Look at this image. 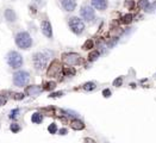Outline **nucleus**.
Wrapping results in <instances>:
<instances>
[{"label":"nucleus","mask_w":156,"mask_h":143,"mask_svg":"<svg viewBox=\"0 0 156 143\" xmlns=\"http://www.w3.org/2000/svg\"><path fill=\"white\" fill-rule=\"evenodd\" d=\"M55 88H56V82H54V81L47 82V84L44 85V90H47V91H53V90H55Z\"/></svg>","instance_id":"nucleus-21"},{"label":"nucleus","mask_w":156,"mask_h":143,"mask_svg":"<svg viewBox=\"0 0 156 143\" xmlns=\"http://www.w3.org/2000/svg\"><path fill=\"white\" fill-rule=\"evenodd\" d=\"M48 131H49L50 134H53V135L56 134V132H57V125H56L55 123H51V124L48 126Z\"/></svg>","instance_id":"nucleus-24"},{"label":"nucleus","mask_w":156,"mask_h":143,"mask_svg":"<svg viewBox=\"0 0 156 143\" xmlns=\"http://www.w3.org/2000/svg\"><path fill=\"white\" fill-rule=\"evenodd\" d=\"M63 61L67 66H78L81 63V56L76 53H67L63 54Z\"/></svg>","instance_id":"nucleus-6"},{"label":"nucleus","mask_w":156,"mask_h":143,"mask_svg":"<svg viewBox=\"0 0 156 143\" xmlns=\"http://www.w3.org/2000/svg\"><path fill=\"white\" fill-rule=\"evenodd\" d=\"M6 61H7L8 66H10L11 68H13V69L20 68V67L23 66V62H24V61H23V56H22L18 51H14V50H12V51H10V53L7 54Z\"/></svg>","instance_id":"nucleus-2"},{"label":"nucleus","mask_w":156,"mask_h":143,"mask_svg":"<svg viewBox=\"0 0 156 143\" xmlns=\"http://www.w3.org/2000/svg\"><path fill=\"white\" fill-rule=\"evenodd\" d=\"M18 113H19V110H18V108H14V110H12V111L10 112V116H8V117H10L11 119H14V118L18 117Z\"/></svg>","instance_id":"nucleus-27"},{"label":"nucleus","mask_w":156,"mask_h":143,"mask_svg":"<svg viewBox=\"0 0 156 143\" xmlns=\"http://www.w3.org/2000/svg\"><path fill=\"white\" fill-rule=\"evenodd\" d=\"M80 14H81V17H82L86 22H93L94 18H95L94 8L92 6H88V5H84V6L81 7Z\"/></svg>","instance_id":"nucleus-7"},{"label":"nucleus","mask_w":156,"mask_h":143,"mask_svg":"<svg viewBox=\"0 0 156 143\" xmlns=\"http://www.w3.org/2000/svg\"><path fill=\"white\" fill-rule=\"evenodd\" d=\"M61 72V63L55 60L51 62V65L49 66V69H48V76H56L59 75V73Z\"/></svg>","instance_id":"nucleus-9"},{"label":"nucleus","mask_w":156,"mask_h":143,"mask_svg":"<svg viewBox=\"0 0 156 143\" xmlns=\"http://www.w3.org/2000/svg\"><path fill=\"white\" fill-rule=\"evenodd\" d=\"M138 7L144 10V11H148V8L150 7V4H149L148 0H139L138 1Z\"/></svg>","instance_id":"nucleus-17"},{"label":"nucleus","mask_w":156,"mask_h":143,"mask_svg":"<svg viewBox=\"0 0 156 143\" xmlns=\"http://www.w3.org/2000/svg\"><path fill=\"white\" fill-rule=\"evenodd\" d=\"M125 5H127L130 8H132V7H133V0H126V1H125Z\"/></svg>","instance_id":"nucleus-31"},{"label":"nucleus","mask_w":156,"mask_h":143,"mask_svg":"<svg viewBox=\"0 0 156 143\" xmlns=\"http://www.w3.org/2000/svg\"><path fill=\"white\" fill-rule=\"evenodd\" d=\"M61 6L64 11L72 12L76 8V0H60Z\"/></svg>","instance_id":"nucleus-10"},{"label":"nucleus","mask_w":156,"mask_h":143,"mask_svg":"<svg viewBox=\"0 0 156 143\" xmlns=\"http://www.w3.org/2000/svg\"><path fill=\"white\" fill-rule=\"evenodd\" d=\"M29 8H30V12H32V13H36V12H37V10H36V7H35L33 5H30Z\"/></svg>","instance_id":"nucleus-33"},{"label":"nucleus","mask_w":156,"mask_h":143,"mask_svg":"<svg viewBox=\"0 0 156 143\" xmlns=\"http://www.w3.org/2000/svg\"><path fill=\"white\" fill-rule=\"evenodd\" d=\"M93 8L98 10V11H105L109 6L107 0H91Z\"/></svg>","instance_id":"nucleus-11"},{"label":"nucleus","mask_w":156,"mask_h":143,"mask_svg":"<svg viewBox=\"0 0 156 143\" xmlns=\"http://www.w3.org/2000/svg\"><path fill=\"white\" fill-rule=\"evenodd\" d=\"M63 74L66 76H73L75 74V69L73 67H66V68H63Z\"/></svg>","instance_id":"nucleus-19"},{"label":"nucleus","mask_w":156,"mask_h":143,"mask_svg":"<svg viewBox=\"0 0 156 143\" xmlns=\"http://www.w3.org/2000/svg\"><path fill=\"white\" fill-rule=\"evenodd\" d=\"M10 130H11L12 132L17 134V132L20 131V126H19V124H17V123H12V124L10 125Z\"/></svg>","instance_id":"nucleus-22"},{"label":"nucleus","mask_w":156,"mask_h":143,"mask_svg":"<svg viewBox=\"0 0 156 143\" xmlns=\"http://www.w3.org/2000/svg\"><path fill=\"white\" fill-rule=\"evenodd\" d=\"M16 44L18 48L23 50H28L32 45V38L29 32L26 31H20L16 36Z\"/></svg>","instance_id":"nucleus-1"},{"label":"nucleus","mask_w":156,"mask_h":143,"mask_svg":"<svg viewBox=\"0 0 156 143\" xmlns=\"http://www.w3.org/2000/svg\"><path fill=\"white\" fill-rule=\"evenodd\" d=\"M63 92H56V93H51L49 97L50 98H59V97H62Z\"/></svg>","instance_id":"nucleus-30"},{"label":"nucleus","mask_w":156,"mask_h":143,"mask_svg":"<svg viewBox=\"0 0 156 143\" xmlns=\"http://www.w3.org/2000/svg\"><path fill=\"white\" fill-rule=\"evenodd\" d=\"M5 104H6V98L2 97V96H0V106H2Z\"/></svg>","instance_id":"nucleus-32"},{"label":"nucleus","mask_w":156,"mask_h":143,"mask_svg":"<svg viewBox=\"0 0 156 143\" xmlns=\"http://www.w3.org/2000/svg\"><path fill=\"white\" fill-rule=\"evenodd\" d=\"M95 87H96L95 82H92V81H91V82H86V84L84 85V90H85V91H88V92L95 90Z\"/></svg>","instance_id":"nucleus-18"},{"label":"nucleus","mask_w":156,"mask_h":143,"mask_svg":"<svg viewBox=\"0 0 156 143\" xmlns=\"http://www.w3.org/2000/svg\"><path fill=\"white\" fill-rule=\"evenodd\" d=\"M30 81V74L25 71H18L13 74V84L17 87H24Z\"/></svg>","instance_id":"nucleus-5"},{"label":"nucleus","mask_w":156,"mask_h":143,"mask_svg":"<svg viewBox=\"0 0 156 143\" xmlns=\"http://www.w3.org/2000/svg\"><path fill=\"white\" fill-rule=\"evenodd\" d=\"M41 30L43 32V35L48 38H53V28H51V24L49 20L44 19L42 23H41Z\"/></svg>","instance_id":"nucleus-8"},{"label":"nucleus","mask_w":156,"mask_h":143,"mask_svg":"<svg viewBox=\"0 0 156 143\" xmlns=\"http://www.w3.org/2000/svg\"><path fill=\"white\" fill-rule=\"evenodd\" d=\"M68 25L70 28V30L75 34V35H81L85 31V23L82 22V19H80L79 17H72L68 20Z\"/></svg>","instance_id":"nucleus-4"},{"label":"nucleus","mask_w":156,"mask_h":143,"mask_svg":"<svg viewBox=\"0 0 156 143\" xmlns=\"http://www.w3.org/2000/svg\"><path fill=\"white\" fill-rule=\"evenodd\" d=\"M85 142L86 143H96L94 140H92V138H86V140H85Z\"/></svg>","instance_id":"nucleus-35"},{"label":"nucleus","mask_w":156,"mask_h":143,"mask_svg":"<svg viewBox=\"0 0 156 143\" xmlns=\"http://www.w3.org/2000/svg\"><path fill=\"white\" fill-rule=\"evenodd\" d=\"M48 53L49 51H43V53H36L32 57V63H33V67L37 69V71H42L47 67L48 65Z\"/></svg>","instance_id":"nucleus-3"},{"label":"nucleus","mask_w":156,"mask_h":143,"mask_svg":"<svg viewBox=\"0 0 156 143\" xmlns=\"http://www.w3.org/2000/svg\"><path fill=\"white\" fill-rule=\"evenodd\" d=\"M122 85H123V78H122V76L117 78V79L113 81V86H116V87H121Z\"/></svg>","instance_id":"nucleus-25"},{"label":"nucleus","mask_w":156,"mask_h":143,"mask_svg":"<svg viewBox=\"0 0 156 143\" xmlns=\"http://www.w3.org/2000/svg\"><path fill=\"white\" fill-rule=\"evenodd\" d=\"M36 1H37V2H42V0H36Z\"/></svg>","instance_id":"nucleus-36"},{"label":"nucleus","mask_w":156,"mask_h":143,"mask_svg":"<svg viewBox=\"0 0 156 143\" xmlns=\"http://www.w3.org/2000/svg\"><path fill=\"white\" fill-rule=\"evenodd\" d=\"M102 96H104L105 98H110V97H111V91L107 90V88H105V90L102 91Z\"/></svg>","instance_id":"nucleus-29"},{"label":"nucleus","mask_w":156,"mask_h":143,"mask_svg":"<svg viewBox=\"0 0 156 143\" xmlns=\"http://www.w3.org/2000/svg\"><path fill=\"white\" fill-rule=\"evenodd\" d=\"M93 45H94L93 41H92V39H87V41L85 42V44L82 45V49H84V50H91V49L93 48Z\"/></svg>","instance_id":"nucleus-20"},{"label":"nucleus","mask_w":156,"mask_h":143,"mask_svg":"<svg viewBox=\"0 0 156 143\" xmlns=\"http://www.w3.org/2000/svg\"><path fill=\"white\" fill-rule=\"evenodd\" d=\"M4 17H5L6 22H8V23H14L17 20V14L12 8H6L4 11Z\"/></svg>","instance_id":"nucleus-13"},{"label":"nucleus","mask_w":156,"mask_h":143,"mask_svg":"<svg viewBox=\"0 0 156 143\" xmlns=\"http://www.w3.org/2000/svg\"><path fill=\"white\" fill-rule=\"evenodd\" d=\"M42 120H43V117H42V113L39 112H35L31 116V122L35 124H39Z\"/></svg>","instance_id":"nucleus-15"},{"label":"nucleus","mask_w":156,"mask_h":143,"mask_svg":"<svg viewBox=\"0 0 156 143\" xmlns=\"http://www.w3.org/2000/svg\"><path fill=\"white\" fill-rule=\"evenodd\" d=\"M132 19H133V14L129 13V14H125L121 18V23L122 24H130L132 22Z\"/></svg>","instance_id":"nucleus-16"},{"label":"nucleus","mask_w":156,"mask_h":143,"mask_svg":"<svg viewBox=\"0 0 156 143\" xmlns=\"http://www.w3.org/2000/svg\"><path fill=\"white\" fill-rule=\"evenodd\" d=\"M59 132H60V135H66V134L68 132V130H67V129H60Z\"/></svg>","instance_id":"nucleus-34"},{"label":"nucleus","mask_w":156,"mask_h":143,"mask_svg":"<svg viewBox=\"0 0 156 143\" xmlns=\"http://www.w3.org/2000/svg\"><path fill=\"white\" fill-rule=\"evenodd\" d=\"M99 55H100V53H99L98 50H94V51H92V53L88 55V60H90V61H95V60L99 57Z\"/></svg>","instance_id":"nucleus-23"},{"label":"nucleus","mask_w":156,"mask_h":143,"mask_svg":"<svg viewBox=\"0 0 156 143\" xmlns=\"http://www.w3.org/2000/svg\"><path fill=\"white\" fill-rule=\"evenodd\" d=\"M70 126H72L74 130H82V129L85 128V124H84L81 120H79V119H73L72 123H70Z\"/></svg>","instance_id":"nucleus-14"},{"label":"nucleus","mask_w":156,"mask_h":143,"mask_svg":"<svg viewBox=\"0 0 156 143\" xmlns=\"http://www.w3.org/2000/svg\"><path fill=\"white\" fill-rule=\"evenodd\" d=\"M24 98V94L23 93H14L13 94V99H16V100H20V99H23Z\"/></svg>","instance_id":"nucleus-28"},{"label":"nucleus","mask_w":156,"mask_h":143,"mask_svg":"<svg viewBox=\"0 0 156 143\" xmlns=\"http://www.w3.org/2000/svg\"><path fill=\"white\" fill-rule=\"evenodd\" d=\"M63 112H64V113H67V116H68V117H69V116H70V117H79V113H78V112H75V111H72V110H64Z\"/></svg>","instance_id":"nucleus-26"},{"label":"nucleus","mask_w":156,"mask_h":143,"mask_svg":"<svg viewBox=\"0 0 156 143\" xmlns=\"http://www.w3.org/2000/svg\"><path fill=\"white\" fill-rule=\"evenodd\" d=\"M44 88L41 87V86H37V85H32V86H29L26 87V94L30 96V97H37Z\"/></svg>","instance_id":"nucleus-12"}]
</instances>
